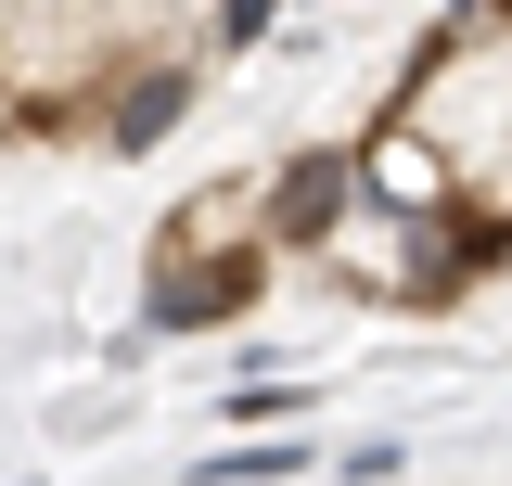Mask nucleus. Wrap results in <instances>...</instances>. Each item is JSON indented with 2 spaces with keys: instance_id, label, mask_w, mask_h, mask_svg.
<instances>
[{
  "instance_id": "f257e3e1",
  "label": "nucleus",
  "mask_w": 512,
  "mask_h": 486,
  "mask_svg": "<svg viewBox=\"0 0 512 486\" xmlns=\"http://www.w3.org/2000/svg\"><path fill=\"white\" fill-rule=\"evenodd\" d=\"M359 205H372V141H308L282 180H256V231L269 243H346Z\"/></svg>"
},
{
  "instance_id": "f03ea898",
  "label": "nucleus",
  "mask_w": 512,
  "mask_h": 486,
  "mask_svg": "<svg viewBox=\"0 0 512 486\" xmlns=\"http://www.w3.org/2000/svg\"><path fill=\"white\" fill-rule=\"evenodd\" d=\"M256 282H269V256H154V295H141V320L154 333H218V320H244Z\"/></svg>"
},
{
  "instance_id": "7ed1b4c3",
  "label": "nucleus",
  "mask_w": 512,
  "mask_h": 486,
  "mask_svg": "<svg viewBox=\"0 0 512 486\" xmlns=\"http://www.w3.org/2000/svg\"><path fill=\"white\" fill-rule=\"evenodd\" d=\"M180 116H192V77H180V64H154V77H128L116 103H103V141H116V154H154Z\"/></svg>"
},
{
  "instance_id": "20e7f679",
  "label": "nucleus",
  "mask_w": 512,
  "mask_h": 486,
  "mask_svg": "<svg viewBox=\"0 0 512 486\" xmlns=\"http://www.w3.org/2000/svg\"><path fill=\"white\" fill-rule=\"evenodd\" d=\"M295 461H308V448H218L205 486H269V474H295Z\"/></svg>"
},
{
  "instance_id": "39448f33",
  "label": "nucleus",
  "mask_w": 512,
  "mask_h": 486,
  "mask_svg": "<svg viewBox=\"0 0 512 486\" xmlns=\"http://www.w3.org/2000/svg\"><path fill=\"white\" fill-rule=\"evenodd\" d=\"M269 13H282V0H218V52H256V39H269Z\"/></svg>"
}]
</instances>
